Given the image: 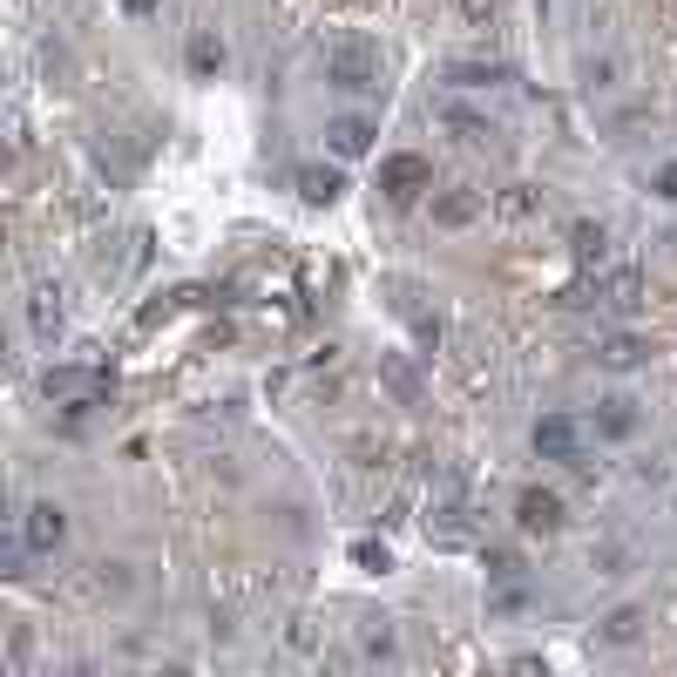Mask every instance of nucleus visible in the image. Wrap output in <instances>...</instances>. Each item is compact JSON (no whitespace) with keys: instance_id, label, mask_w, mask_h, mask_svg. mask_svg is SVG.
Returning a JSON list of instances; mask_svg holds the SVG:
<instances>
[{"instance_id":"f257e3e1","label":"nucleus","mask_w":677,"mask_h":677,"mask_svg":"<svg viewBox=\"0 0 677 677\" xmlns=\"http://www.w3.org/2000/svg\"><path fill=\"white\" fill-rule=\"evenodd\" d=\"M325 81H332V89H346V96H386V61L366 41H338L325 55Z\"/></svg>"},{"instance_id":"f03ea898","label":"nucleus","mask_w":677,"mask_h":677,"mask_svg":"<svg viewBox=\"0 0 677 677\" xmlns=\"http://www.w3.org/2000/svg\"><path fill=\"white\" fill-rule=\"evenodd\" d=\"M41 393H48L55 406H75V413H81V406H102V400H109V373H102V366H48V373H41Z\"/></svg>"},{"instance_id":"7ed1b4c3","label":"nucleus","mask_w":677,"mask_h":677,"mask_svg":"<svg viewBox=\"0 0 677 677\" xmlns=\"http://www.w3.org/2000/svg\"><path fill=\"white\" fill-rule=\"evenodd\" d=\"M428 542H434V549H468V542H474L468 501H461V488H454V481H441V488H434V501H428Z\"/></svg>"},{"instance_id":"20e7f679","label":"nucleus","mask_w":677,"mask_h":677,"mask_svg":"<svg viewBox=\"0 0 677 677\" xmlns=\"http://www.w3.org/2000/svg\"><path fill=\"white\" fill-rule=\"evenodd\" d=\"M589 305H597V312H610V318H630V312L644 305V272H630V265L604 272L597 285H589Z\"/></svg>"},{"instance_id":"39448f33","label":"nucleus","mask_w":677,"mask_h":677,"mask_svg":"<svg viewBox=\"0 0 677 677\" xmlns=\"http://www.w3.org/2000/svg\"><path fill=\"white\" fill-rule=\"evenodd\" d=\"M536 454L542 461H562V468H582V434L569 413H542L536 420Z\"/></svg>"},{"instance_id":"423d86ee","label":"nucleus","mask_w":677,"mask_h":677,"mask_svg":"<svg viewBox=\"0 0 677 677\" xmlns=\"http://www.w3.org/2000/svg\"><path fill=\"white\" fill-rule=\"evenodd\" d=\"M434 184V169H428V156H386L380 163V190L393 197V204H413L420 190Z\"/></svg>"},{"instance_id":"0eeeda50","label":"nucleus","mask_w":677,"mask_h":677,"mask_svg":"<svg viewBox=\"0 0 677 677\" xmlns=\"http://www.w3.org/2000/svg\"><path fill=\"white\" fill-rule=\"evenodd\" d=\"M516 522H522L529 536H556V529L569 522V508H562V494H549V488H522V501H516Z\"/></svg>"},{"instance_id":"6e6552de","label":"nucleus","mask_w":677,"mask_h":677,"mask_svg":"<svg viewBox=\"0 0 677 677\" xmlns=\"http://www.w3.org/2000/svg\"><path fill=\"white\" fill-rule=\"evenodd\" d=\"M373 136H380V129H373L366 116H332V122H325L332 156H366V149H373Z\"/></svg>"},{"instance_id":"1a4fd4ad","label":"nucleus","mask_w":677,"mask_h":677,"mask_svg":"<svg viewBox=\"0 0 677 677\" xmlns=\"http://www.w3.org/2000/svg\"><path fill=\"white\" fill-rule=\"evenodd\" d=\"M338 190H346V177H338L332 163H305L298 169V197L312 204V210H325V204H338Z\"/></svg>"},{"instance_id":"9d476101","label":"nucleus","mask_w":677,"mask_h":677,"mask_svg":"<svg viewBox=\"0 0 677 677\" xmlns=\"http://www.w3.org/2000/svg\"><path fill=\"white\" fill-rule=\"evenodd\" d=\"M21 536H28L35 549H61V536H68V516H61L55 501H35V508H28V522H21Z\"/></svg>"},{"instance_id":"9b49d317","label":"nucleus","mask_w":677,"mask_h":677,"mask_svg":"<svg viewBox=\"0 0 677 677\" xmlns=\"http://www.w3.org/2000/svg\"><path fill=\"white\" fill-rule=\"evenodd\" d=\"M448 81H454V89H494V81H508V68H501V61L461 55V61H448Z\"/></svg>"},{"instance_id":"f8f14e48","label":"nucleus","mask_w":677,"mask_h":677,"mask_svg":"<svg viewBox=\"0 0 677 677\" xmlns=\"http://www.w3.org/2000/svg\"><path fill=\"white\" fill-rule=\"evenodd\" d=\"M644 353H650V346H644L637 332H610L604 346H597V360H604L610 373H630V366H644Z\"/></svg>"},{"instance_id":"ddd939ff","label":"nucleus","mask_w":677,"mask_h":677,"mask_svg":"<svg viewBox=\"0 0 677 677\" xmlns=\"http://www.w3.org/2000/svg\"><path fill=\"white\" fill-rule=\"evenodd\" d=\"M597 434L604 441H630L637 434V400H604L597 406Z\"/></svg>"},{"instance_id":"4468645a","label":"nucleus","mask_w":677,"mask_h":677,"mask_svg":"<svg viewBox=\"0 0 677 677\" xmlns=\"http://www.w3.org/2000/svg\"><path fill=\"white\" fill-rule=\"evenodd\" d=\"M28 318H35V332H41V338H55V332H61V292H55V285H35Z\"/></svg>"},{"instance_id":"2eb2a0df","label":"nucleus","mask_w":677,"mask_h":677,"mask_svg":"<svg viewBox=\"0 0 677 677\" xmlns=\"http://www.w3.org/2000/svg\"><path fill=\"white\" fill-rule=\"evenodd\" d=\"M569 251H576V265H604L610 230H604V224H576V230H569Z\"/></svg>"},{"instance_id":"dca6fc26","label":"nucleus","mask_w":677,"mask_h":677,"mask_svg":"<svg viewBox=\"0 0 677 677\" xmlns=\"http://www.w3.org/2000/svg\"><path fill=\"white\" fill-rule=\"evenodd\" d=\"M434 217L441 224H474L481 217V197L474 190H448V197H434Z\"/></svg>"},{"instance_id":"f3484780","label":"nucleus","mask_w":677,"mask_h":677,"mask_svg":"<svg viewBox=\"0 0 677 677\" xmlns=\"http://www.w3.org/2000/svg\"><path fill=\"white\" fill-rule=\"evenodd\" d=\"M190 68L197 75H217L224 68V41L217 35H190Z\"/></svg>"},{"instance_id":"a211bd4d","label":"nucleus","mask_w":677,"mask_h":677,"mask_svg":"<svg viewBox=\"0 0 677 677\" xmlns=\"http://www.w3.org/2000/svg\"><path fill=\"white\" fill-rule=\"evenodd\" d=\"M441 122H448L461 143H488V136H494V122H488V116H468V109H448Z\"/></svg>"},{"instance_id":"6ab92c4d","label":"nucleus","mask_w":677,"mask_h":677,"mask_svg":"<svg viewBox=\"0 0 677 677\" xmlns=\"http://www.w3.org/2000/svg\"><path fill=\"white\" fill-rule=\"evenodd\" d=\"M637 630H644V610H630V604L604 617V637H610V644H637Z\"/></svg>"},{"instance_id":"aec40b11","label":"nucleus","mask_w":677,"mask_h":677,"mask_svg":"<svg viewBox=\"0 0 677 677\" xmlns=\"http://www.w3.org/2000/svg\"><path fill=\"white\" fill-rule=\"evenodd\" d=\"M386 292H393V312H400L406 325H413V318H428V305H420V285H413V278H393Z\"/></svg>"},{"instance_id":"412c9836","label":"nucleus","mask_w":677,"mask_h":677,"mask_svg":"<svg viewBox=\"0 0 677 677\" xmlns=\"http://www.w3.org/2000/svg\"><path fill=\"white\" fill-rule=\"evenodd\" d=\"M353 562H360L366 576H386V569H393V556H386V542H353Z\"/></svg>"},{"instance_id":"4be33fe9","label":"nucleus","mask_w":677,"mask_h":677,"mask_svg":"<svg viewBox=\"0 0 677 677\" xmlns=\"http://www.w3.org/2000/svg\"><path fill=\"white\" fill-rule=\"evenodd\" d=\"M529 210H536V190L529 184H508L501 190V217H529Z\"/></svg>"},{"instance_id":"5701e85b","label":"nucleus","mask_w":677,"mask_h":677,"mask_svg":"<svg viewBox=\"0 0 677 677\" xmlns=\"http://www.w3.org/2000/svg\"><path fill=\"white\" fill-rule=\"evenodd\" d=\"M488 576L516 582V576H522V556H516V549H488Z\"/></svg>"},{"instance_id":"b1692460","label":"nucleus","mask_w":677,"mask_h":677,"mask_svg":"<svg viewBox=\"0 0 677 677\" xmlns=\"http://www.w3.org/2000/svg\"><path fill=\"white\" fill-rule=\"evenodd\" d=\"M650 190H657V197H670V204H677V163H664V169H657V177H650Z\"/></svg>"},{"instance_id":"393cba45","label":"nucleus","mask_w":677,"mask_h":677,"mask_svg":"<svg viewBox=\"0 0 677 677\" xmlns=\"http://www.w3.org/2000/svg\"><path fill=\"white\" fill-rule=\"evenodd\" d=\"M461 14H468V21H494V14H501V0H461Z\"/></svg>"},{"instance_id":"a878e982","label":"nucleus","mask_w":677,"mask_h":677,"mask_svg":"<svg viewBox=\"0 0 677 677\" xmlns=\"http://www.w3.org/2000/svg\"><path fill=\"white\" fill-rule=\"evenodd\" d=\"M122 8H129V14H156V8H163V0H122Z\"/></svg>"}]
</instances>
